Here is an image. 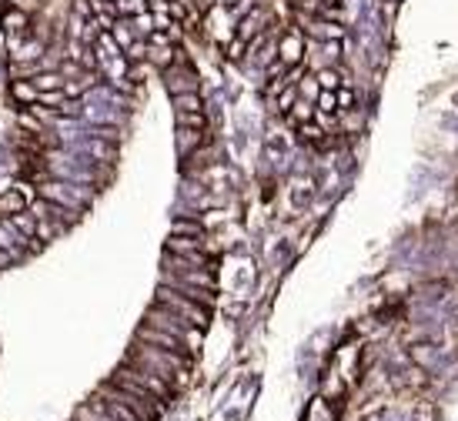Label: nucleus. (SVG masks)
I'll use <instances>...</instances> for the list:
<instances>
[{"label":"nucleus","instance_id":"nucleus-1","mask_svg":"<svg viewBox=\"0 0 458 421\" xmlns=\"http://www.w3.org/2000/svg\"><path fill=\"white\" fill-rule=\"evenodd\" d=\"M127 361L141 365V368H151L154 375H161L171 388L187 381V361H184V355H175V351H161V348H151V344L137 341V348H131Z\"/></svg>","mask_w":458,"mask_h":421},{"label":"nucleus","instance_id":"nucleus-2","mask_svg":"<svg viewBox=\"0 0 458 421\" xmlns=\"http://www.w3.org/2000/svg\"><path fill=\"white\" fill-rule=\"evenodd\" d=\"M144 321L154 324V328H161V331H167V334H175V338H181V341L187 344V351H197L201 328H194L187 318L175 314V311H167L164 304H157V301H154L151 308H147V314H144Z\"/></svg>","mask_w":458,"mask_h":421},{"label":"nucleus","instance_id":"nucleus-3","mask_svg":"<svg viewBox=\"0 0 458 421\" xmlns=\"http://www.w3.org/2000/svg\"><path fill=\"white\" fill-rule=\"evenodd\" d=\"M157 304H164L167 311H175V314L187 318L194 328H204L207 324V308H201V304H194V301H187L184 294L175 291L171 284H161V288H157Z\"/></svg>","mask_w":458,"mask_h":421},{"label":"nucleus","instance_id":"nucleus-4","mask_svg":"<svg viewBox=\"0 0 458 421\" xmlns=\"http://www.w3.org/2000/svg\"><path fill=\"white\" fill-rule=\"evenodd\" d=\"M120 371H124L127 378H134L141 388L151 391V395L161 401V405H164V401H171V395H175V388H171V385H167L161 375H154L151 368H141V365H131V361H124V365H120Z\"/></svg>","mask_w":458,"mask_h":421},{"label":"nucleus","instance_id":"nucleus-5","mask_svg":"<svg viewBox=\"0 0 458 421\" xmlns=\"http://www.w3.org/2000/svg\"><path fill=\"white\" fill-rule=\"evenodd\" d=\"M41 198L51 201V204H61V208H67V210L84 208L80 191H77L74 184H61V181H47V184H41Z\"/></svg>","mask_w":458,"mask_h":421},{"label":"nucleus","instance_id":"nucleus-6","mask_svg":"<svg viewBox=\"0 0 458 421\" xmlns=\"http://www.w3.org/2000/svg\"><path fill=\"white\" fill-rule=\"evenodd\" d=\"M137 341L151 344V348H161V351H175V355H187V348L181 338H175V334L161 331V328H154V324L144 321L141 328H137Z\"/></svg>","mask_w":458,"mask_h":421},{"label":"nucleus","instance_id":"nucleus-7","mask_svg":"<svg viewBox=\"0 0 458 421\" xmlns=\"http://www.w3.org/2000/svg\"><path fill=\"white\" fill-rule=\"evenodd\" d=\"M164 84H167V90L171 94H184V90H197V74L191 70V67L181 64V57H177L171 67H164Z\"/></svg>","mask_w":458,"mask_h":421},{"label":"nucleus","instance_id":"nucleus-8","mask_svg":"<svg viewBox=\"0 0 458 421\" xmlns=\"http://www.w3.org/2000/svg\"><path fill=\"white\" fill-rule=\"evenodd\" d=\"M278 60H281L284 67H298L305 60V37L298 31L281 33V41H278Z\"/></svg>","mask_w":458,"mask_h":421},{"label":"nucleus","instance_id":"nucleus-9","mask_svg":"<svg viewBox=\"0 0 458 421\" xmlns=\"http://www.w3.org/2000/svg\"><path fill=\"white\" fill-rule=\"evenodd\" d=\"M268 21H271L268 7H264V4H258L254 11H248V14H244V17L238 21V37L244 41V44H248V41H254V37L261 33V27H264Z\"/></svg>","mask_w":458,"mask_h":421},{"label":"nucleus","instance_id":"nucleus-10","mask_svg":"<svg viewBox=\"0 0 458 421\" xmlns=\"http://www.w3.org/2000/svg\"><path fill=\"white\" fill-rule=\"evenodd\" d=\"M27 204H31V191H27V184H17V188L4 191V194H0V218L21 214V210H27Z\"/></svg>","mask_w":458,"mask_h":421},{"label":"nucleus","instance_id":"nucleus-11","mask_svg":"<svg viewBox=\"0 0 458 421\" xmlns=\"http://www.w3.org/2000/svg\"><path fill=\"white\" fill-rule=\"evenodd\" d=\"M98 405H100V411L108 415V418H114V421H141L137 415H134L127 405L120 398H110V395H98Z\"/></svg>","mask_w":458,"mask_h":421},{"label":"nucleus","instance_id":"nucleus-12","mask_svg":"<svg viewBox=\"0 0 458 421\" xmlns=\"http://www.w3.org/2000/svg\"><path fill=\"white\" fill-rule=\"evenodd\" d=\"M177 114H191V111H204V100L197 90H184V94H171Z\"/></svg>","mask_w":458,"mask_h":421},{"label":"nucleus","instance_id":"nucleus-13","mask_svg":"<svg viewBox=\"0 0 458 421\" xmlns=\"http://www.w3.org/2000/svg\"><path fill=\"white\" fill-rule=\"evenodd\" d=\"M24 244H27V238H21V234L14 231L7 218H0V251H17Z\"/></svg>","mask_w":458,"mask_h":421},{"label":"nucleus","instance_id":"nucleus-14","mask_svg":"<svg viewBox=\"0 0 458 421\" xmlns=\"http://www.w3.org/2000/svg\"><path fill=\"white\" fill-rule=\"evenodd\" d=\"M7 221H11L14 231L21 234V238H27V241H31L33 234H37V218H33V214H27V210H21V214H11Z\"/></svg>","mask_w":458,"mask_h":421},{"label":"nucleus","instance_id":"nucleus-15","mask_svg":"<svg viewBox=\"0 0 458 421\" xmlns=\"http://www.w3.org/2000/svg\"><path fill=\"white\" fill-rule=\"evenodd\" d=\"M31 84L41 90V94H44V90H64V74H57V70H44V74L31 78Z\"/></svg>","mask_w":458,"mask_h":421},{"label":"nucleus","instance_id":"nucleus-16","mask_svg":"<svg viewBox=\"0 0 458 421\" xmlns=\"http://www.w3.org/2000/svg\"><path fill=\"white\" fill-rule=\"evenodd\" d=\"M11 97H14V100H21V104H37L41 90L33 87L31 80H14V84H11Z\"/></svg>","mask_w":458,"mask_h":421},{"label":"nucleus","instance_id":"nucleus-17","mask_svg":"<svg viewBox=\"0 0 458 421\" xmlns=\"http://www.w3.org/2000/svg\"><path fill=\"white\" fill-rule=\"evenodd\" d=\"M147 11V0H114V17H137Z\"/></svg>","mask_w":458,"mask_h":421},{"label":"nucleus","instance_id":"nucleus-18","mask_svg":"<svg viewBox=\"0 0 458 421\" xmlns=\"http://www.w3.org/2000/svg\"><path fill=\"white\" fill-rule=\"evenodd\" d=\"M171 234H177V238H197V241H201V238H204V228H201V224H197V221H187V218H177V221L171 224Z\"/></svg>","mask_w":458,"mask_h":421},{"label":"nucleus","instance_id":"nucleus-19","mask_svg":"<svg viewBox=\"0 0 458 421\" xmlns=\"http://www.w3.org/2000/svg\"><path fill=\"white\" fill-rule=\"evenodd\" d=\"M315 117V104L311 100H301L298 97L295 104H291V111H288V121H295V124H308Z\"/></svg>","mask_w":458,"mask_h":421},{"label":"nucleus","instance_id":"nucleus-20","mask_svg":"<svg viewBox=\"0 0 458 421\" xmlns=\"http://www.w3.org/2000/svg\"><path fill=\"white\" fill-rule=\"evenodd\" d=\"M341 80H345V74L331 70V67L318 70V87H321V90H338V87H341ZM345 87H348V80H345Z\"/></svg>","mask_w":458,"mask_h":421},{"label":"nucleus","instance_id":"nucleus-21","mask_svg":"<svg viewBox=\"0 0 458 421\" xmlns=\"http://www.w3.org/2000/svg\"><path fill=\"white\" fill-rule=\"evenodd\" d=\"M197 144H201V131H194V127H181V131H177V147H181V154H191Z\"/></svg>","mask_w":458,"mask_h":421},{"label":"nucleus","instance_id":"nucleus-22","mask_svg":"<svg viewBox=\"0 0 458 421\" xmlns=\"http://www.w3.org/2000/svg\"><path fill=\"white\" fill-rule=\"evenodd\" d=\"M4 27L14 33H24L27 31V14L17 11V7H11V11H4Z\"/></svg>","mask_w":458,"mask_h":421},{"label":"nucleus","instance_id":"nucleus-23","mask_svg":"<svg viewBox=\"0 0 458 421\" xmlns=\"http://www.w3.org/2000/svg\"><path fill=\"white\" fill-rule=\"evenodd\" d=\"M318 94H321L318 78H301V80H298V97H301V100H311V104H315Z\"/></svg>","mask_w":458,"mask_h":421},{"label":"nucleus","instance_id":"nucleus-24","mask_svg":"<svg viewBox=\"0 0 458 421\" xmlns=\"http://www.w3.org/2000/svg\"><path fill=\"white\" fill-rule=\"evenodd\" d=\"M298 131H301V137H305L308 144H325V131L318 127V124H298Z\"/></svg>","mask_w":458,"mask_h":421},{"label":"nucleus","instance_id":"nucleus-25","mask_svg":"<svg viewBox=\"0 0 458 421\" xmlns=\"http://www.w3.org/2000/svg\"><path fill=\"white\" fill-rule=\"evenodd\" d=\"M177 127H194V131H204V111L177 114Z\"/></svg>","mask_w":458,"mask_h":421},{"label":"nucleus","instance_id":"nucleus-26","mask_svg":"<svg viewBox=\"0 0 458 421\" xmlns=\"http://www.w3.org/2000/svg\"><path fill=\"white\" fill-rule=\"evenodd\" d=\"M315 107L321 114H335L338 111V100H335V90H321L318 94V100H315Z\"/></svg>","mask_w":458,"mask_h":421},{"label":"nucleus","instance_id":"nucleus-27","mask_svg":"<svg viewBox=\"0 0 458 421\" xmlns=\"http://www.w3.org/2000/svg\"><path fill=\"white\" fill-rule=\"evenodd\" d=\"M295 100H298V84H288V87H284L281 94H278V111L288 114V111H291V104H295Z\"/></svg>","mask_w":458,"mask_h":421},{"label":"nucleus","instance_id":"nucleus-28","mask_svg":"<svg viewBox=\"0 0 458 421\" xmlns=\"http://www.w3.org/2000/svg\"><path fill=\"white\" fill-rule=\"evenodd\" d=\"M244 50H248V44L241 41L238 33H234L228 44H224V57H228V60H241V57H244Z\"/></svg>","mask_w":458,"mask_h":421},{"label":"nucleus","instance_id":"nucleus-29","mask_svg":"<svg viewBox=\"0 0 458 421\" xmlns=\"http://www.w3.org/2000/svg\"><path fill=\"white\" fill-rule=\"evenodd\" d=\"M335 100H338V111H355V90L351 87H338Z\"/></svg>","mask_w":458,"mask_h":421},{"label":"nucleus","instance_id":"nucleus-30","mask_svg":"<svg viewBox=\"0 0 458 421\" xmlns=\"http://www.w3.org/2000/svg\"><path fill=\"white\" fill-rule=\"evenodd\" d=\"M264 154L271 157V161H281V157H284V141H281V137H271V141L264 144Z\"/></svg>","mask_w":458,"mask_h":421},{"label":"nucleus","instance_id":"nucleus-31","mask_svg":"<svg viewBox=\"0 0 458 421\" xmlns=\"http://www.w3.org/2000/svg\"><path fill=\"white\" fill-rule=\"evenodd\" d=\"M308 201H311V191L308 188H298L295 194H291V204H295V208H308Z\"/></svg>","mask_w":458,"mask_h":421},{"label":"nucleus","instance_id":"nucleus-32","mask_svg":"<svg viewBox=\"0 0 458 421\" xmlns=\"http://www.w3.org/2000/svg\"><path fill=\"white\" fill-rule=\"evenodd\" d=\"M234 4H238V0H221V7H224V11H231Z\"/></svg>","mask_w":458,"mask_h":421},{"label":"nucleus","instance_id":"nucleus-33","mask_svg":"<svg viewBox=\"0 0 458 421\" xmlns=\"http://www.w3.org/2000/svg\"><path fill=\"white\" fill-rule=\"evenodd\" d=\"M385 4H388V7H392V4H398V0H385Z\"/></svg>","mask_w":458,"mask_h":421},{"label":"nucleus","instance_id":"nucleus-34","mask_svg":"<svg viewBox=\"0 0 458 421\" xmlns=\"http://www.w3.org/2000/svg\"><path fill=\"white\" fill-rule=\"evenodd\" d=\"M0 14H4V4H0Z\"/></svg>","mask_w":458,"mask_h":421}]
</instances>
